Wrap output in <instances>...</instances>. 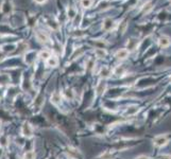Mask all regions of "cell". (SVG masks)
Here are the masks:
<instances>
[{
    "instance_id": "cell-1",
    "label": "cell",
    "mask_w": 171,
    "mask_h": 159,
    "mask_svg": "<svg viewBox=\"0 0 171 159\" xmlns=\"http://www.w3.org/2000/svg\"><path fill=\"white\" fill-rule=\"evenodd\" d=\"M168 143V136L167 135H158L153 140V144L156 148H163Z\"/></svg>"
},
{
    "instance_id": "cell-2",
    "label": "cell",
    "mask_w": 171,
    "mask_h": 159,
    "mask_svg": "<svg viewBox=\"0 0 171 159\" xmlns=\"http://www.w3.org/2000/svg\"><path fill=\"white\" fill-rule=\"evenodd\" d=\"M114 28H115V21L113 20L110 17H107V18H105L103 20V24H102V29L104 31L108 32V31H112Z\"/></svg>"
},
{
    "instance_id": "cell-3",
    "label": "cell",
    "mask_w": 171,
    "mask_h": 159,
    "mask_svg": "<svg viewBox=\"0 0 171 159\" xmlns=\"http://www.w3.org/2000/svg\"><path fill=\"white\" fill-rule=\"evenodd\" d=\"M129 54H130V51H129L126 48H122V49H119V50H117V52L115 53V58L117 59L122 61V59L128 58Z\"/></svg>"
},
{
    "instance_id": "cell-4",
    "label": "cell",
    "mask_w": 171,
    "mask_h": 159,
    "mask_svg": "<svg viewBox=\"0 0 171 159\" xmlns=\"http://www.w3.org/2000/svg\"><path fill=\"white\" fill-rule=\"evenodd\" d=\"M105 90H106V83L103 81H100L96 86L97 96H101V94H103L104 92H105Z\"/></svg>"
},
{
    "instance_id": "cell-5",
    "label": "cell",
    "mask_w": 171,
    "mask_h": 159,
    "mask_svg": "<svg viewBox=\"0 0 171 159\" xmlns=\"http://www.w3.org/2000/svg\"><path fill=\"white\" fill-rule=\"evenodd\" d=\"M171 44V41L170 38L168 36H160V39H158V45H160V47H162V48H168V47L170 46Z\"/></svg>"
},
{
    "instance_id": "cell-6",
    "label": "cell",
    "mask_w": 171,
    "mask_h": 159,
    "mask_svg": "<svg viewBox=\"0 0 171 159\" xmlns=\"http://www.w3.org/2000/svg\"><path fill=\"white\" fill-rule=\"evenodd\" d=\"M36 38H37V41H41V43H48L49 41V36L47 35L45 32H43V31H37L36 32Z\"/></svg>"
},
{
    "instance_id": "cell-7",
    "label": "cell",
    "mask_w": 171,
    "mask_h": 159,
    "mask_svg": "<svg viewBox=\"0 0 171 159\" xmlns=\"http://www.w3.org/2000/svg\"><path fill=\"white\" fill-rule=\"evenodd\" d=\"M125 72H126V69H125V67L123 66V65H119V66H117V67H116V68L113 70V73L116 74V75H118V76L125 75Z\"/></svg>"
},
{
    "instance_id": "cell-8",
    "label": "cell",
    "mask_w": 171,
    "mask_h": 159,
    "mask_svg": "<svg viewBox=\"0 0 171 159\" xmlns=\"http://www.w3.org/2000/svg\"><path fill=\"white\" fill-rule=\"evenodd\" d=\"M95 55L98 58H106V55H107V52H106L105 49H103V48H96L95 49Z\"/></svg>"
},
{
    "instance_id": "cell-9",
    "label": "cell",
    "mask_w": 171,
    "mask_h": 159,
    "mask_svg": "<svg viewBox=\"0 0 171 159\" xmlns=\"http://www.w3.org/2000/svg\"><path fill=\"white\" fill-rule=\"evenodd\" d=\"M99 74H100L101 79H107V78H110V75L112 74V71L108 67H103L100 70V73Z\"/></svg>"
},
{
    "instance_id": "cell-10",
    "label": "cell",
    "mask_w": 171,
    "mask_h": 159,
    "mask_svg": "<svg viewBox=\"0 0 171 159\" xmlns=\"http://www.w3.org/2000/svg\"><path fill=\"white\" fill-rule=\"evenodd\" d=\"M47 65L49 67H56L59 65V59L55 56H50L48 59H47Z\"/></svg>"
},
{
    "instance_id": "cell-11",
    "label": "cell",
    "mask_w": 171,
    "mask_h": 159,
    "mask_svg": "<svg viewBox=\"0 0 171 159\" xmlns=\"http://www.w3.org/2000/svg\"><path fill=\"white\" fill-rule=\"evenodd\" d=\"M1 10H2V12H3L4 14H9L10 12H11V10H12L11 3H10L9 1H4L3 4H2Z\"/></svg>"
},
{
    "instance_id": "cell-12",
    "label": "cell",
    "mask_w": 171,
    "mask_h": 159,
    "mask_svg": "<svg viewBox=\"0 0 171 159\" xmlns=\"http://www.w3.org/2000/svg\"><path fill=\"white\" fill-rule=\"evenodd\" d=\"M61 102V96H59V92H53L51 96V103L55 104V105H58V104Z\"/></svg>"
},
{
    "instance_id": "cell-13",
    "label": "cell",
    "mask_w": 171,
    "mask_h": 159,
    "mask_svg": "<svg viewBox=\"0 0 171 159\" xmlns=\"http://www.w3.org/2000/svg\"><path fill=\"white\" fill-rule=\"evenodd\" d=\"M67 16H68L69 19H73L74 17L77 16V11H76V9H74V7H72V6H69L68 11H67Z\"/></svg>"
},
{
    "instance_id": "cell-14",
    "label": "cell",
    "mask_w": 171,
    "mask_h": 159,
    "mask_svg": "<svg viewBox=\"0 0 171 159\" xmlns=\"http://www.w3.org/2000/svg\"><path fill=\"white\" fill-rule=\"evenodd\" d=\"M47 24H48V26L50 27L52 30H54V31L59 30V24L55 20H53V19H49V20L47 21Z\"/></svg>"
},
{
    "instance_id": "cell-15",
    "label": "cell",
    "mask_w": 171,
    "mask_h": 159,
    "mask_svg": "<svg viewBox=\"0 0 171 159\" xmlns=\"http://www.w3.org/2000/svg\"><path fill=\"white\" fill-rule=\"evenodd\" d=\"M153 9V4H152V2L151 1H149V2H147V3L143 6V7H142V13H149V12L151 11V10Z\"/></svg>"
},
{
    "instance_id": "cell-16",
    "label": "cell",
    "mask_w": 171,
    "mask_h": 159,
    "mask_svg": "<svg viewBox=\"0 0 171 159\" xmlns=\"http://www.w3.org/2000/svg\"><path fill=\"white\" fill-rule=\"evenodd\" d=\"M81 6L84 9H89L93 6V0H81Z\"/></svg>"
},
{
    "instance_id": "cell-17",
    "label": "cell",
    "mask_w": 171,
    "mask_h": 159,
    "mask_svg": "<svg viewBox=\"0 0 171 159\" xmlns=\"http://www.w3.org/2000/svg\"><path fill=\"white\" fill-rule=\"evenodd\" d=\"M136 46H137V41H134V39H130V41H128V49H129V51H130V50H135Z\"/></svg>"
},
{
    "instance_id": "cell-18",
    "label": "cell",
    "mask_w": 171,
    "mask_h": 159,
    "mask_svg": "<svg viewBox=\"0 0 171 159\" xmlns=\"http://www.w3.org/2000/svg\"><path fill=\"white\" fill-rule=\"evenodd\" d=\"M51 56V54H50V52L49 51H46V50H44V51H42L41 53H39V58H43V59H48Z\"/></svg>"
},
{
    "instance_id": "cell-19",
    "label": "cell",
    "mask_w": 171,
    "mask_h": 159,
    "mask_svg": "<svg viewBox=\"0 0 171 159\" xmlns=\"http://www.w3.org/2000/svg\"><path fill=\"white\" fill-rule=\"evenodd\" d=\"M137 111H138V108L136 107V106H132V107H129V109L126 110V115H129V116L135 115Z\"/></svg>"
},
{
    "instance_id": "cell-20",
    "label": "cell",
    "mask_w": 171,
    "mask_h": 159,
    "mask_svg": "<svg viewBox=\"0 0 171 159\" xmlns=\"http://www.w3.org/2000/svg\"><path fill=\"white\" fill-rule=\"evenodd\" d=\"M94 45L96 46V48H103V49H105V46L107 44H106L105 41H100V39H98V41H96L95 43H94Z\"/></svg>"
},
{
    "instance_id": "cell-21",
    "label": "cell",
    "mask_w": 171,
    "mask_h": 159,
    "mask_svg": "<svg viewBox=\"0 0 171 159\" xmlns=\"http://www.w3.org/2000/svg\"><path fill=\"white\" fill-rule=\"evenodd\" d=\"M24 134L26 136H28V137H30V136L32 135V131H31V128H30L29 124H24Z\"/></svg>"
},
{
    "instance_id": "cell-22",
    "label": "cell",
    "mask_w": 171,
    "mask_h": 159,
    "mask_svg": "<svg viewBox=\"0 0 171 159\" xmlns=\"http://www.w3.org/2000/svg\"><path fill=\"white\" fill-rule=\"evenodd\" d=\"M64 93H65V97L67 99H69V100H71V99L74 97V92L71 89H66V91H64Z\"/></svg>"
},
{
    "instance_id": "cell-23",
    "label": "cell",
    "mask_w": 171,
    "mask_h": 159,
    "mask_svg": "<svg viewBox=\"0 0 171 159\" xmlns=\"http://www.w3.org/2000/svg\"><path fill=\"white\" fill-rule=\"evenodd\" d=\"M126 27H128V24H126L125 20H123L122 22H121L120 24H119V31L121 32V33H125V29Z\"/></svg>"
},
{
    "instance_id": "cell-24",
    "label": "cell",
    "mask_w": 171,
    "mask_h": 159,
    "mask_svg": "<svg viewBox=\"0 0 171 159\" xmlns=\"http://www.w3.org/2000/svg\"><path fill=\"white\" fill-rule=\"evenodd\" d=\"M34 157H35V155L33 152H27L24 156V159H34Z\"/></svg>"
},
{
    "instance_id": "cell-25",
    "label": "cell",
    "mask_w": 171,
    "mask_h": 159,
    "mask_svg": "<svg viewBox=\"0 0 171 159\" xmlns=\"http://www.w3.org/2000/svg\"><path fill=\"white\" fill-rule=\"evenodd\" d=\"M94 66H95V62H94L93 59H89L88 63H87V68L90 70V69H93Z\"/></svg>"
},
{
    "instance_id": "cell-26",
    "label": "cell",
    "mask_w": 171,
    "mask_h": 159,
    "mask_svg": "<svg viewBox=\"0 0 171 159\" xmlns=\"http://www.w3.org/2000/svg\"><path fill=\"white\" fill-rule=\"evenodd\" d=\"M158 159H171V155H168V154H164V155H160Z\"/></svg>"
},
{
    "instance_id": "cell-27",
    "label": "cell",
    "mask_w": 171,
    "mask_h": 159,
    "mask_svg": "<svg viewBox=\"0 0 171 159\" xmlns=\"http://www.w3.org/2000/svg\"><path fill=\"white\" fill-rule=\"evenodd\" d=\"M102 158L103 159H112L113 158V156H112L110 153H105L104 155H102Z\"/></svg>"
},
{
    "instance_id": "cell-28",
    "label": "cell",
    "mask_w": 171,
    "mask_h": 159,
    "mask_svg": "<svg viewBox=\"0 0 171 159\" xmlns=\"http://www.w3.org/2000/svg\"><path fill=\"white\" fill-rule=\"evenodd\" d=\"M136 159H150V157H148V156H146V155H140Z\"/></svg>"
},
{
    "instance_id": "cell-29",
    "label": "cell",
    "mask_w": 171,
    "mask_h": 159,
    "mask_svg": "<svg viewBox=\"0 0 171 159\" xmlns=\"http://www.w3.org/2000/svg\"><path fill=\"white\" fill-rule=\"evenodd\" d=\"M34 1L36 2V3H39V4H43L45 3V2L47 1V0H34Z\"/></svg>"
},
{
    "instance_id": "cell-30",
    "label": "cell",
    "mask_w": 171,
    "mask_h": 159,
    "mask_svg": "<svg viewBox=\"0 0 171 159\" xmlns=\"http://www.w3.org/2000/svg\"><path fill=\"white\" fill-rule=\"evenodd\" d=\"M170 82H171V76H170Z\"/></svg>"
},
{
    "instance_id": "cell-31",
    "label": "cell",
    "mask_w": 171,
    "mask_h": 159,
    "mask_svg": "<svg viewBox=\"0 0 171 159\" xmlns=\"http://www.w3.org/2000/svg\"><path fill=\"white\" fill-rule=\"evenodd\" d=\"M170 4H171V0H170Z\"/></svg>"
}]
</instances>
